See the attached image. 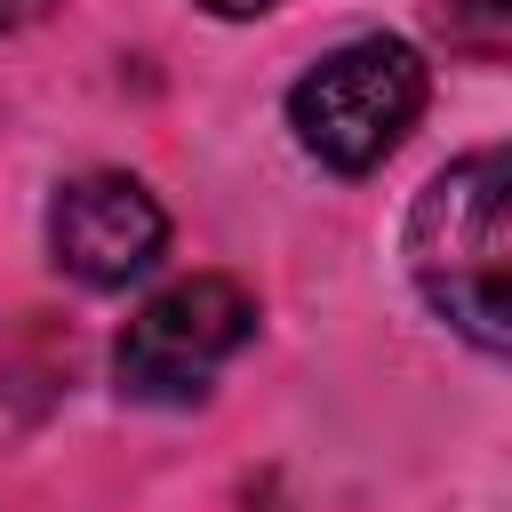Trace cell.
<instances>
[{
	"mask_svg": "<svg viewBox=\"0 0 512 512\" xmlns=\"http://www.w3.org/2000/svg\"><path fill=\"white\" fill-rule=\"evenodd\" d=\"M408 272L464 344H480L488 360L512 352V160L496 144L448 160L416 192Z\"/></svg>",
	"mask_w": 512,
	"mask_h": 512,
	"instance_id": "1",
	"label": "cell"
},
{
	"mask_svg": "<svg viewBox=\"0 0 512 512\" xmlns=\"http://www.w3.org/2000/svg\"><path fill=\"white\" fill-rule=\"evenodd\" d=\"M424 96H432L424 56L408 40H392V32H368V40H344L336 56H320L288 88V128L320 168L368 176V168H384L400 152Z\"/></svg>",
	"mask_w": 512,
	"mask_h": 512,
	"instance_id": "2",
	"label": "cell"
},
{
	"mask_svg": "<svg viewBox=\"0 0 512 512\" xmlns=\"http://www.w3.org/2000/svg\"><path fill=\"white\" fill-rule=\"evenodd\" d=\"M248 336H256V296L232 272H192L136 304V320L112 344V376L144 408H192Z\"/></svg>",
	"mask_w": 512,
	"mask_h": 512,
	"instance_id": "3",
	"label": "cell"
},
{
	"mask_svg": "<svg viewBox=\"0 0 512 512\" xmlns=\"http://www.w3.org/2000/svg\"><path fill=\"white\" fill-rule=\"evenodd\" d=\"M160 248H168V208L120 168H88L48 200V256L80 288H128L160 264Z\"/></svg>",
	"mask_w": 512,
	"mask_h": 512,
	"instance_id": "4",
	"label": "cell"
},
{
	"mask_svg": "<svg viewBox=\"0 0 512 512\" xmlns=\"http://www.w3.org/2000/svg\"><path fill=\"white\" fill-rule=\"evenodd\" d=\"M448 32L480 56H496L512 40V0H448Z\"/></svg>",
	"mask_w": 512,
	"mask_h": 512,
	"instance_id": "5",
	"label": "cell"
},
{
	"mask_svg": "<svg viewBox=\"0 0 512 512\" xmlns=\"http://www.w3.org/2000/svg\"><path fill=\"white\" fill-rule=\"evenodd\" d=\"M192 8H208V16H232V24H240V16H272L280 0H192Z\"/></svg>",
	"mask_w": 512,
	"mask_h": 512,
	"instance_id": "6",
	"label": "cell"
},
{
	"mask_svg": "<svg viewBox=\"0 0 512 512\" xmlns=\"http://www.w3.org/2000/svg\"><path fill=\"white\" fill-rule=\"evenodd\" d=\"M48 0H0V32H16V24H32Z\"/></svg>",
	"mask_w": 512,
	"mask_h": 512,
	"instance_id": "7",
	"label": "cell"
}]
</instances>
